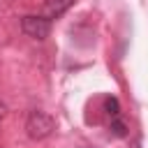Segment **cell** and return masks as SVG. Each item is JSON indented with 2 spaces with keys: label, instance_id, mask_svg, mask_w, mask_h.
Returning <instances> with one entry per match:
<instances>
[{
  "label": "cell",
  "instance_id": "7a4b0ae2",
  "mask_svg": "<svg viewBox=\"0 0 148 148\" xmlns=\"http://www.w3.org/2000/svg\"><path fill=\"white\" fill-rule=\"evenodd\" d=\"M21 30L32 39H46L49 32H51V21L44 18L42 14L39 16L37 14H28V16L21 18Z\"/></svg>",
  "mask_w": 148,
  "mask_h": 148
},
{
  "label": "cell",
  "instance_id": "6da1fadb",
  "mask_svg": "<svg viewBox=\"0 0 148 148\" xmlns=\"http://www.w3.org/2000/svg\"><path fill=\"white\" fill-rule=\"evenodd\" d=\"M53 127H56L53 118L44 111H30V116L25 120V132L30 139H46L53 132Z\"/></svg>",
  "mask_w": 148,
  "mask_h": 148
},
{
  "label": "cell",
  "instance_id": "5b68a950",
  "mask_svg": "<svg viewBox=\"0 0 148 148\" xmlns=\"http://www.w3.org/2000/svg\"><path fill=\"white\" fill-rule=\"evenodd\" d=\"M111 134H113V136H118V139L127 136V125H125V120H123L120 116L111 118Z\"/></svg>",
  "mask_w": 148,
  "mask_h": 148
},
{
  "label": "cell",
  "instance_id": "3957f363",
  "mask_svg": "<svg viewBox=\"0 0 148 148\" xmlns=\"http://www.w3.org/2000/svg\"><path fill=\"white\" fill-rule=\"evenodd\" d=\"M74 5V0H44V5H42V9H39V14L44 16V18H58V16H62L69 7Z\"/></svg>",
  "mask_w": 148,
  "mask_h": 148
},
{
  "label": "cell",
  "instance_id": "8992f818",
  "mask_svg": "<svg viewBox=\"0 0 148 148\" xmlns=\"http://www.w3.org/2000/svg\"><path fill=\"white\" fill-rule=\"evenodd\" d=\"M134 148H139V146H134Z\"/></svg>",
  "mask_w": 148,
  "mask_h": 148
},
{
  "label": "cell",
  "instance_id": "277c9868",
  "mask_svg": "<svg viewBox=\"0 0 148 148\" xmlns=\"http://www.w3.org/2000/svg\"><path fill=\"white\" fill-rule=\"evenodd\" d=\"M104 111H106V116L109 118H116V116H120V102L116 99V97H104Z\"/></svg>",
  "mask_w": 148,
  "mask_h": 148
}]
</instances>
